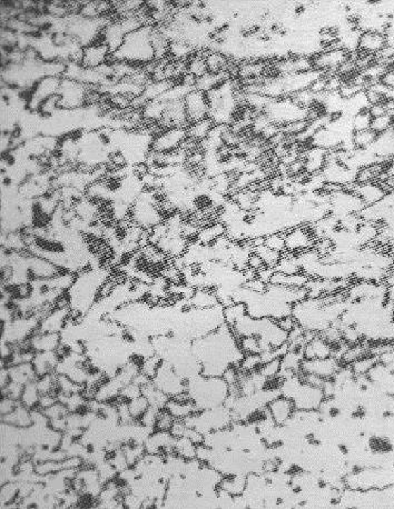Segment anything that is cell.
<instances>
[{
  "mask_svg": "<svg viewBox=\"0 0 394 509\" xmlns=\"http://www.w3.org/2000/svg\"><path fill=\"white\" fill-rule=\"evenodd\" d=\"M285 238H286V252L293 254L313 250L317 240L312 226L305 224L296 226L293 228L285 231Z\"/></svg>",
  "mask_w": 394,
  "mask_h": 509,
  "instance_id": "obj_1",
  "label": "cell"
},
{
  "mask_svg": "<svg viewBox=\"0 0 394 509\" xmlns=\"http://www.w3.org/2000/svg\"><path fill=\"white\" fill-rule=\"evenodd\" d=\"M189 138L186 128H170L165 129L153 141L155 153H171L181 148L182 145Z\"/></svg>",
  "mask_w": 394,
  "mask_h": 509,
  "instance_id": "obj_2",
  "label": "cell"
},
{
  "mask_svg": "<svg viewBox=\"0 0 394 509\" xmlns=\"http://www.w3.org/2000/svg\"><path fill=\"white\" fill-rule=\"evenodd\" d=\"M185 110H186L187 120L189 124L205 120L210 115V105H208L206 94L203 91H191L184 99Z\"/></svg>",
  "mask_w": 394,
  "mask_h": 509,
  "instance_id": "obj_3",
  "label": "cell"
},
{
  "mask_svg": "<svg viewBox=\"0 0 394 509\" xmlns=\"http://www.w3.org/2000/svg\"><path fill=\"white\" fill-rule=\"evenodd\" d=\"M388 45H389V40L384 32H373V30L362 32L360 36L357 53L376 57L379 53L386 49Z\"/></svg>",
  "mask_w": 394,
  "mask_h": 509,
  "instance_id": "obj_4",
  "label": "cell"
},
{
  "mask_svg": "<svg viewBox=\"0 0 394 509\" xmlns=\"http://www.w3.org/2000/svg\"><path fill=\"white\" fill-rule=\"evenodd\" d=\"M346 191H353L364 202L365 206L378 204L388 194V191L381 181H372V183H355L350 186L349 189H346Z\"/></svg>",
  "mask_w": 394,
  "mask_h": 509,
  "instance_id": "obj_5",
  "label": "cell"
},
{
  "mask_svg": "<svg viewBox=\"0 0 394 509\" xmlns=\"http://www.w3.org/2000/svg\"><path fill=\"white\" fill-rule=\"evenodd\" d=\"M83 60L82 65L84 68L95 70L107 61L110 56V48L104 44H91L83 49Z\"/></svg>",
  "mask_w": 394,
  "mask_h": 509,
  "instance_id": "obj_6",
  "label": "cell"
},
{
  "mask_svg": "<svg viewBox=\"0 0 394 509\" xmlns=\"http://www.w3.org/2000/svg\"><path fill=\"white\" fill-rule=\"evenodd\" d=\"M214 125L215 124H214L213 120H210V117H208L205 120H200V122L189 124V127H187L189 138L200 143L201 141H204L208 137Z\"/></svg>",
  "mask_w": 394,
  "mask_h": 509,
  "instance_id": "obj_7",
  "label": "cell"
},
{
  "mask_svg": "<svg viewBox=\"0 0 394 509\" xmlns=\"http://www.w3.org/2000/svg\"><path fill=\"white\" fill-rule=\"evenodd\" d=\"M253 252L259 254L260 257L263 260L264 264H265V266L272 268H275V266L279 264V262H280L283 256V254L271 250V248H269L265 244L261 245V246L254 247Z\"/></svg>",
  "mask_w": 394,
  "mask_h": 509,
  "instance_id": "obj_8",
  "label": "cell"
},
{
  "mask_svg": "<svg viewBox=\"0 0 394 509\" xmlns=\"http://www.w3.org/2000/svg\"><path fill=\"white\" fill-rule=\"evenodd\" d=\"M378 135L373 130H363V131H357L352 136V141L355 143L357 149H369L376 143Z\"/></svg>",
  "mask_w": 394,
  "mask_h": 509,
  "instance_id": "obj_9",
  "label": "cell"
},
{
  "mask_svg": "<svg viewBox=\"0 0 394 509\" xmlns=\"http://www.w3.org/2000/svg\"><path fill=\"white\" fill-rule=\"evenodd\" d=\"M264 244L267 245L271 250H275V252L285 254L286 252L285 231H277V233H269L265 237Z\"/></svg>",
  "mask_w": 394,
  "mask_h": 509,
  "instance_id": "obj_10",
  "label": "cell"
},
{
  "mask_svg": "<svg viewBox=\"0 0 394 509\" xmlns=\"http://www.w3.org/2000/svg\"><path fill=\"white\" fill-rule=\"evenodd\" d=\"M393 127L394 120L391 114L376 117V118H373L372 124H371V130H373L378 136L389 131Z\"/></svg>",
  "mask_w": 394,
  "mask_h": 509,
  "instance_id": "obj_11",
  "label": "cell"
},
{
  "mask_svg": "<svg viewBox=\"0 0 394 509\" xmlns=\"http://www.w3.org/2000/svg\"><path fill=\"white\" fill-rule=\"evenodd\" d=\"M372 120V116H371L368 109H367V110H362V112H357V114L355 115L353 118H352L353 131H355V133H357V131H363V130L371 129Z\"/></svg>",
  "mask_w": 394,
  "mask_h": 509,
  "instance_id": "obj_12",
  "label": "cell"
},
{
  "mask_svg": "<svg viewBox=\"0 0 394 509\" xmlns=\"http://www.w3.org/2000/svg\"><path fill=\"white\" fill-rule=\"evenodd\" d=\"M379 82L382 84L386 89H392V88H394V70H391V68L386 70V72L382 75V77L380 78Z\"/></svg>",
  "mask_w": 394,
  "mask_h": 509,
  "instance_id": "obj_13",
  "label": "cell"
},
{
  "mask_svg": "<svg viewBox=\"0 0 394 509\" xmlns=\"http://www.w3.org/2000/svg\"><path fill=\"white\" fill-rule=\"evenodd\" d=\"M380 181L383 183L388 193H394V176H388Z\"/></svg>",
  "mask_w": 394,
  "mask_h": 509,
  "instance_id": "obj_14",
  "label": "cell"
},
{
  "mask_svg": "<svg viewBox=\"0 0 394 509\" xmlns=\"http://www.w3.org/2000/svg\"><path fill=\"white\" fill-rule=\"evenodd\" d=\"M390 114L392 115V117H393V120H394V109H393V110H392L391 112H390Z\"/></svg>",
  "mask_w": 394,
  "mask_h": 509,
  "instance_id": "obj_15",
  "label": "cell"
}]
</instances>
